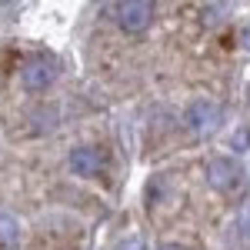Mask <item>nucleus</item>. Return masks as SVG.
Instances as JSON below:
<instances>
[{
	"label": "nucleus",
	"mask_w": 250,
	"mask_h": 250,
	"mask_svg": "<svg viewBox=\"0 0 250 250\" xmlns=\"http://www.w3.org/2000/svg\"><path fill=\"white\" fill-rule=\"evenodd\" d=\"M23 240V227L10 210H0V250H17Z\"/></svg>",
	"instance_id": "423d86ee"
},
{
	"label": "nucleus",
	"mask_w": 250,
	"mask_h": 250,
	"mask_svg": "<svg viewBox=\"0 0 250 250\" xmlns=\"http://www.w3.org/2000/svg\"><path fill=\"white\" fill-rule=\"evenodd\" d=\"M184 124H187L197 137H210V134H217L220 124H224V110H220L217 100L200 97V100H193L190 107L184 110Z\"/></svg>",
	"instance_id": "f257e3e1"
},
{
	"label": "nucleus",
	"mask_w": 250,
	"mask_h": 250,
	"mask_svg": "<svg viewBox=\"0 0 250 250\" xmlns=\"http://www.w3.org/2000/svg\"><path fill=\"white\" fill-rule=\"evenodd\" d=\"M220 10H230V7H224V3L220 7H207V23H217L220 20Z\"/></svg>",
	"instance_id": "9d476101"
},
{
	"label": "nucleus",
	"mask_w": 250,
	"mask_h": 250,
	"mask_svg": "<svg viewBox=\"0 0 250 250\" xmlns=\"http://www.w3.org/2000/svg\"><path fill=\"white\" fill-rule=\"evenodd\" d=\"M157 250H184V247H177V244H164V247H157Z\"/></svg>",
	"instance_id": "f8f14e48"
},
{
	"label": "nucleus",
	"mask_w": 250,
	"mask_h": 250,
	"mask_svg": "<svg viewBox=\"0 0 250 250\" xmlns=\"http://www.w3.org/2000/svg\"><path fill=\"white\" fill-rule=\"evenodd\" d=\"M207 184L217 193H237L240 184H244V170L230 157H213L210 164H207Z\"/></svg>",
	"instance_id": "f03ea898"
},
{
	"label": "nucleus",
	"mask_w": 250,
	"mask_h": 250,
	"mask_svg": "<svg viewBox=\"0 0 250 250\" xmlns=\"http://www.w3.org/2000/svg\"><path fill=\"white\" fill-rule=\"evenodd\" d=\"M114 20H117L120 30L140 34V30H147L150 20H154V3H147V0H124V3L114 7Z\"/></svg>",
	"instance_id": "7ed1b4c3"
},
{
	"label": "nucleus",
	"mask_w": 250,
	"mask_h": 250,
	"mask_svg": "<svg viewBox=\"0 0 250 250\" xmlns=\"http://www.w3.org/2000/svg\"><path fill=\"white\" fill-rule=\"evenodd\" d=\"M54 80H57V67L43 57H30L20 67V87L30 90V94H43Z\"/></svg>",
	"instance_id": "20e7f679"
},
{
	"label": "nucleus",
	"mask_w": 250,
	"mask_h": 250,
	"mask_svg": "<svg viewBox=\"0 0 250 250\" xmlns=\"http://www.w3.org/2000/svg\"><path fill=\"white\" fill-rule=\"evenodd\" d=\"M117 250H147V244H144V237H140V233H127V237H120Z\"/></svg>",
	"instance_id": "6e6552de"
},
{
	"label": "nucleus",
	"mask_w": 250,
	"mask_h": 250,
	"mask_svg": "<svg viewBox=\"0 0 250 250\" xmlns=\"http://www.w3.org/2000/svg\"><path fill=\"white\" fill-rule=\"evenodd\" d=\"M104 167H107V160H104V154L97 147H77L74 154L67 157V170L74 177H97Z\"/></svg>",
	"instance_id": "39448f33"
},
{
	"label": "nucleus",
	"mask_w": 250,
	"mask_h": 250,
	"mask_svg": "<svg viewBox=\"0 0 250 250\" xmlns=\"http://www.w3.org/2000/svg\"><path fill=\"white\" fill-rule=\"evenodd\" d=\"M240 40H244V47H247V50H250V23H247V27H244V30H240Z\"/></svg>",
	"instance_id": "9b49d317"
},
{
	"label": "nucleus",
	"mask_w": 250,
	"mask_h": 250,
	"mask_svg": "<svg viewBox=\"0 0 250 250\" xmlns=\"http://www.w3.org/2000/svg\"><path fill=\"white\" fill-rule=\"evenodd\" d=\"M240 230H244V237L250 240V200L244 204V210H240Z\"/></svg>",
	"instance_id": "1a4fd4ad"
},
{
	"label": "nucleus",
	"mask_w": 250,
	"mask_h": 250,
	"mask_svg": "<svg viewBox=\"0 0 250 250\" xmlns=\"http://www.w3.org/2000/svg\"><path fill=\"white\" fill-rule=\"evenodd\" d=\"M230 147H233V150H237V154H244V150H250V127H240V130L233 134Z\"/></svg>",
	"instance_id": "0eeeda50"
}]
</instances>
